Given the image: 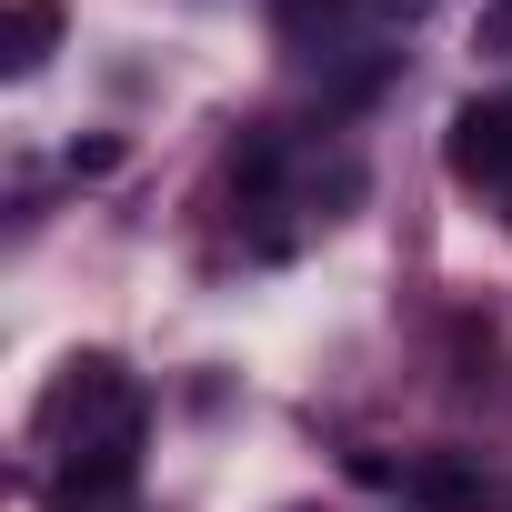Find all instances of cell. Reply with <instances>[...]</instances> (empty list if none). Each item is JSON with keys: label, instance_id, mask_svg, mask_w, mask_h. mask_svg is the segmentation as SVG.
I'll use <instances>...</instances> for the list:
<instances>
[{"label": "cell", "instance_id": "6da1fadb", "mask_svg": "<svg viewBox=\"0 0 512 512\" xmlns=\"http://www.w3.org/2000/svg\"><path fill=\"white\" fill-rule=\"evenodd\" d=\"M442 161H452V181H472V191H502V211H512V91H492V101H462V111H452V141H442Z\"/></svg>", "mask_w": 512, "mask_h": 512}, {"label": "cell", "instance_id": "7a4b0ae2", "mask_svg": "<svg viewBox=\"0 0 512 512\" xmlns=\"http://www.w3.org/2000/svg\"><path fill=\"white\" fill-rule=\"evenodd\" d=\"M362 482H392L412 512H492L502 502V482L492 472H472V462H452V452H422V462H362Z\"/></svg>", "mask_w": 512, "mask_h": 512}, {"label": "cell", "instance_id": "3957f363", "mask_svg": "<svg viewBox=\"0 0 512 512\" xmlns=\"http://www.w3.org/2000/svg\"><path fill=\"white\" fill-rule=\"evenodd\" d=\"M51 41H61V0H11V21H0V71L31 81L51 61Z\"/></svg>", "mask_w": 512, "mask_h": 512}, {"label": "cell", "instance_id": "277c9868", "mask_svg": "<svg viewBox=\"0 0 512 512\" xmlns=\"http://www.w3.org/2000/svg\"><path fill=\"white\" fill-rule=\"evenodd\" d=\"M482 41H512V0H492V21H482Z\"/></svg>", "mask_w": 512, "mask_h": 512}]
</instances>
